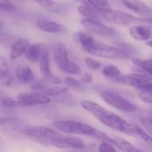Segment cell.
Here are the masks:
<instances>
[{"mask_svg": "<svg viewBox=\"0 0 152 152\" xmlns=\"http://www.w3.org/2000/svg\"><path fill=\"white\" fill-rule=\"evenodd\" d=\"M2 105L6 108H21V107H28L26 103L20 101L19 99L14 100L13 98L5 97L2 99Z\"/></svg>", "mask_w": 152, "mask_h": 152, "instance_id": "obj_26", "label": "cell"}, {"mask_svg": "<svg viewBox=\"0 0 152 152\" xmlns=\"http://www.w3.org/2000/svg\"><path fill=\"white\" fill-rule=\"evenodd\" d=\"M141 87H148V88H152V81H151V82H148V83H146V84H144V85L141 86H140V87H138V88H141Z\"/></svg>", "mask_w": 152, "mask_h": 152, "instance_id": "obj_35", "label": "cell"}, {"mask_svg": "<svg viewBox=\"0 0 152 152\" xmlns=\"http://www.w3.org/2000/svg\"><path fill=\"white\" fill-rule=\"evenodd\" d=\"M65 85L69 88L72 89H80L82 88V83L81 81L72 77H68L65 78Z\"/></svg>", "mask_w": 152, "mask_h": 152, "instance_id": "obj_29", "label": "cell"}, {"mask_svg": "<svg viewBox=\"0 0 152 152\" xmlns=\"http://www.w3.org/2000/svg\"><path fill=\"white\" fill-rule=\"evenodd\" d=\"M86 4L96 9L97 11H107L111 9L108 0H85Z\"/></svg>", "mask_w": 152, "mask_h": 152, "instance_id": "obj_20", "label": "cell"}, {"mask_svg": "<svg viewBox=\"0 0 152 152\" xmlns=\"http://www.w3.org/2000/svg\"><path fill=\"white\" fill-rule=\"evenodd\" d=\"M101 97L107 104L118 110L123 112H134L137 110V107L129 100L111 91L102 92Z\"/></svg>", "mask_w": 152, "mask_h": 152, "instance_id": "obj_6", "label": "cell"}, {"mask_svg": "<svg viewBox=\"0 0 152 152\" xmlns=\"http://www.w3.org/2000/svg\"><path fill=\"white\" fill-rule=\"evenodd\" d=\"M120 2L128 9L139 14L140 16L150 17L152 9L142 0H120Z\"/></svg>", "mask_w": 152, "mask_h": 152, "instance_id": "obj_12", "label": "cell"}, {"mask_svg": "<svg viewBox=\"0 0 152 152\" xmlns=\"http://www.w3.org/2000/svg\"><path fill=\"white\" fill-rule=\"evenodd\" d=\"M78 12L85 17V18H92L99 20L98 11L87 4H83L78 7Z\"/></svg>", "mask_w": 152, "mask_h": 152, "instance_id": "obj_21", "label": "cell"}, {"mask_svg": "<svg viewBox=\"0 0 152 152\" xmlns=\"http://www.w3.org/2000/svg\"><path fill=\"white\" fill-rule=\"evenodd\" d=\"M102 17H103L106 20L120 25H126L135 21H143L142 18H137L132 14L126 13L125 12L118 11V10H107V11H98Z\"/></svg>", "mask_w": 152, "mask_h": 152, "instance_id": "obj_7", "label": "cell"}, {"mask_svg": "<svg viewBox=\"0 0 152 152\" xmlns=\"http://www.w3.org/2000/svg\"><path fill=\"white\" fill-rule=\"evenodd\" d=\"M79 104L84 110L92 114L104 126L112 130L131 135L132 124L126 121L120 116L107 110L99 103L90 100H83L79 102Z\"/></svg>", "mask_w": 152, "mask_h": 152, "instance_id": "obj_2", "label": "cell"}, {"mask_svg": "<svg viewBox=\"0 0 152 152\" xmlns=\"http://www.w3.org/2000/svg\"><path fill=\"white\" fill-rule=\"evenodd\" d=\"M53 125L57 130L69 134L87 135L98 138L101 134V131L94 126L75 120H57L54 121Z\"/></svg>", "mask_w": 152, "mask_h": 152, "instance_id": "obj_3", "label": "cell"}, {"mask_svg": "<svg viewBox=\"0 0 152 152\" xmlns=\"http://www.w3.org/2000/svg\"><path fill=\"white\" fill-rule=\"evenodd\" d=\"M102 73L103 74L104 77L111 78L113 80L121 75V72L118 69V68L114 65H108V66L104 67L102 70Z\"/></svg>", "mask_w": 152, "mask_h": 152, "instance_id": "obj_24", "label": "cell"}, {"mask_svg": "<svg viewBox=\"0 0 152 152\" xmlns=\"http://www.w3.org/2000/svg\"><path fill=\"white\" fill-rule=\"evenodd\" d=\"M115 82L134 87H140L141 86L152 81V76L150 74H141V73H129L120 75L118 77L114 79Z\"/></svg>", "mask_w": 152, "mask_h": 152, "instance_id": "obj_9", "label": "cell"}, {"mask_svg": "<svg viewBox=\"0 0 152 152\" xmlns=\"http://www.w3.org/2000/svg\"><path fill=\"white\" fill-rule=\"evenodd\" d=\"M30 45V42L26 38L17 39L11 46L10 50V58L12 60H16L21 55L25 54L26 51Z\"/></svg>", "mask_w": 152, "mask_h": 152, "instance_id": "obj_14", "label": "cell"}, {"mask_svg": "<svg viewBox=\"0 0 152 152\" xmlns=\"http://www.w3.org/2000/svg\"><path fill=\"white\" fill-rule=\"evenodd\" d=\"M10 77H11V74H10L8 65L5 62V61L3 58H1V60H0V77H1V80L2 81H4L5 79L9 80Z\"/></svg>", "mask_w": 152, "mask_h": 152, "instance_id": "obj_27", "label": "cell"}, {"mask_svg": "<svg viewBox=\"0 0 152 152\" xmlns=\"http://www.w3.org/2000/svg\"><path fill=\"white\" fill-rule=\"evenodd\" d=\"M73 36L83 51L91 55L100 58L119 60H126L130 57L127 51L99 42L87 33L77 31L75 32Z\"/></svg>", "mask_w": 152, "mask_h": 152, "instance_id": "obj_1", "label": "cell"}, {"mask_svg": "<svg viewBox=\"0 0 152 152\" xmlns=\"http://www.w3.org/2000/svg\"><path fill=\"white\" fill-rule=\"evenodd\" d=\"M133 62L136 66L140 67L145 73L152 76V59H144V60L134 59Z\"/></svg>", "mask_w": 152, "mask_h": 152, "instance_id": "obj_23", "label": "cell"}, {"mask_svg": "<svg viewBox=\"0 0 152 152\" xmlns=\"http://www.w3.org/2000/svg\"><path fill=\"white\" fill-rule=\"evenodd\" d=\"M15 77L21 84H31L35 80L32 69L27 65H20L15 70Z\"/></svg>", "mask_w": 152, "mask_h": 152, "instance_id": "obj_17", "label": "cell"}, {"mask_svg": "<svg viewBox=\"0 0 152 152\" xmlns=\"http://www.w3.org/2000/svg\"><path fill=\"white\" fill-rule=\"evenodd\" d=\"M82 26L91 34H94L99 37H110L114 35V29L110 27L103 24L97 19L84 18L80 20Z\"/></svg>", "mask_w": 152, "mask_h": 152, "instance_id": "obj_8", "label": "cell"}, {"mask_svg": "<svg viewBox=\"0 0 152 152\" xmlns=\"http://www.w3.org/2000/svg\"><path fill=\"white\" fill-rule=\"evenodd\" d=\"M37 28H39L40 30L46 32V33H60L61 32L64 28L61 24L55 22L53 20H46V19H38L37 20L36 23Z\"/></svg>", "mask_w": 152, "mask_h": 152, "instance_id": "obj_16", "label": "cell"}, {"mask_svg": "<svg viewBox=\"0 0 152 152\" xmlns=\"http://www.w3.org/2000/svg\"><path fill=\"white\" fill-rule=\"evenodd\" d=\"M76 1H83V2H84L85 0H76Z\"/></svg>", "mask_w": 152, "mask_h": 152, "instance_id": "obj_38", "label": "cell"}, {"mask_svg": "<svg viewBox=\"0 0 152 152\" xmlns=\"http://www.w3.org/2000/svg\"><path fill=\"white\" fill-rule=\"evenodd\" d=\"M143 21H147V22H151V23H152V18H147V19H143Z\"/></svg>", "mask_w": 152, "mask_h": 152, "instance_id": "obj_36", "label": "cell"}, {"mask_svg": "<svg viewBox=\"0 0 152 152\" xmlns=\"http://www.w3.org/2000/svg\"><path fill=\"white\" fill-rule=\"evenodd\" d=\"M17 99L23 102L27 106L33 105H44L48 104L51 102L50 96L37 92H22L17 96Z\"/></svg>", "mask_w": 152, "mask_h": 152, "instance_id": "obj_10", "label": "cell"}, {"mask_svg": "<svg viewBox=\"0 0 152 152\" xmlns=\"http://www.w3.org/2000/svg\"><path fill=\"white\" fill-rule=\"evenodd\" d=\"M39 69L42 76L45 78H50L52 77V71L50 69V60H49V55L46 50L45 51L40 61H39Z\"/></svg>", "mask_w": 152, "mask_h": 152, "instance_id": "obj_19", "label": "cell"}, {"mask_svg": "<svg viewBox=\"0 0 152 152\" xmlns=\"http://www.w3.org/2000/svg\"><path fill=\"white\" fill-rule=\"evenodd\" d=\"M147 45L150 46V47H152V40H150V41L147 42Z\"/></svg>", "mask_w": 152, "mask_h": 152, "instance_id": "obj_37", "label": "cell"}, {"mask_svg": "<svg viewBox=\"0 0 152 152\" xmlns=\"http://www.w3.org/2000/svg\"><path fill=\"white\" fill-rule=\"evenodd\" d=\"M143 126L148 130V132L152 135V118H143L141 119Z\"/></svg>", "mask_w": 152, "mask_h": 152, "instance_id": "obj_33", "label": "cell"}, {"mask_svg": "<svg viewBox=\"0 0 152 152\" xmlns=\"http://www.w3.org/2000/svg\"><path fill=\"white\" fill-rule=\"evenodd\" d=\"M130 136H134L142 140L145 144H147L150 148L152 149V137L146 131L142 130L138 126L132 124V131Z\"/></svg>", "mask_w": 152, "mask_h": 152, "instance_id": "obj_18", "label": "cell"}, {"mask_svg": "<svg viewBox=\"0 0 152 152\" xmlns=\"http://www.w3.org/2000/svg\"><path fill=\"white\" fill-rule=\"evenodd\" d=\"M130 36L138 41H148L152 35L151 28L147 25H135L129 29Z\"/></svg>", "mask_w": 152, "mask_h": 152, "instance_id": "obj_13", "label": "cell"}, {"mask_svg": "<svg viewBox=\"0 0 152 152\" xmlns=\"http://www.w3.org/2000/svg\"><path fill=\"white\" fill-rule=\"evenodd\" d=\"M68 92L67 86H53L49 88L46 92V94L49 96H60L62 94H65Z\"/></svg>", "mask_w": 152, "mask_h": 152, "instance_id": "obj_28", "label": "cell"}, {"mask_svg": "<svg viewBox=\"0 0 152 152\" xmlns=\"http://www.w3.org/2000/svg\"><path fill=\"white\" fill-rule=\"evenodd\" d=\"M33 1L36 2L41 7L46 9L47 11L53 12H57L60 11V7L58 4L54 0H33Z\"/></svg>", "mask_w": 152, "mask_h": 152, "instance_id": "obj_22", "label": "cell"}, {"mask_svg": "<svg viewBox=\"0 0 152 152\" xmlns=\"http://www.w3.org/2000/svg\"><path fill=\"white\" fill-rule=\"evenodd\" d=\"M138 89H139V92L137 94L138 98L142 102L147 104H152V88L141 87Z\"/></svg>", "mask_w": 152, "mask_h": 152, "instance_id": "obj_25", "label": "cell"}, {"mask_svg": "<svg viewBox=\"0 0 152 152\" xmlns=\"http://www.w3.org/2000/svg\"><path fill=\"white\" fill-rule=\"evenodd\" d=\"M45 51V45L40 44V43H36V44H32L29 45V47L28 48V50L25 53V58L32 62V63H36L40 61Z\"/></svg>", "mask_w": 152, "mask_h": 152, "instance_id": "obj_15", "label": "cell"}, {"mask_svg": "<svg viewBox=\"0 0 152 152\" xmlns=\"http://www.w3.org/2000/svg\"><path fill=\"white\" fill-rule=\"evenodd\" d=\"M86 66L91 69L92 70H98L99 69L102 68V62H100L99 61H96L93 58H86Z\"/></svg>", "mask_w": 152, "mask_h": 152, "instance_id": "obj_30", "label": "cell"}, {"mask_svg": "<svg viewBox=\"0 0 152 152\" xmlns=\"http://www.w3.org/2000/svg\"><path fill=\"white\" fill-rule=\"evenodd\" d=\"M53 60L57 67L68 74L79 76L82 74L81 68L75 61L70 60L67 47L62 44H57L53 51Z\"/></svg>", "mask_w": 152, "mask_h": 152, "instance_id": "obj_4", "label": "cell"}, {"mask_svg": "<svg viewBox=\"0 0 152 152\" xmlns=\"http://www.w3.org/2000/svg\"><path fill=\"white\" fill-rule=\"evenodd\" d=\"M99 151L103 152L117 151L118 149L115 146H113L110 142H108V141H102V143L99 146Z\"/></svg>", "mask_w": 152, "mask_h": 152, "instance_id": "obj_32", "label": "cell"}, {"mask_svg": "<svg viewBox=\"0 0 152 152\" xmlns=\"http://www.w3.org/2000/svg\"><path fill=\"white\" fill-rule=\"evenodd\" d=\"M24 134L44 145L51 144L55 138L61 136L56 131L45 126H29L24 130Z\"/></svg>", "mask_w": 152, "mask_h": 152, "instance_id": "obj_5", "label": "cell"}, {"mask_svg": "<svg viewBox=\"0 0 152 152\" xmlns=\"http://www.w3.org/2000/svg\"><path fill=\"white\" fill-rule=\"evenodd\" d=\"M81 81L85 82V83H91V82H93V77L89 73H85L81 77Z\"/></svg>", "mask_w": 152, "mask_h": 152, "instance_id": "obj_34", "label": "cell"}, {"mask_svg": "<svg viewBox=\"0 0 152 152\" xmlns=\"http://www.w3.org/2000/svg\"><path fill=\"white\" fill-rule=\"evenodd\" d=\"M0 7L4 12H11L16 9V6L10 0H0Z\"/></svg>", "mask_w": 152, "mask_h": 152, "instance_id": "obj_31", "label": "cell"}, {"mask_svg": "<svg viewBox=\"0 0 152 152\" xmlns=\"http://www.w3.org/2000/svg\"><path fill=\"white\" fill-rule=\"evenodd\" d=\"M51 145L58 149L67 150H83L85 149V143L82 140L73 136H60L55 138Z\"/></svg>", "mask_w": 152, "mask_h": 152, "instance_id": "obj_11", "label": "cell"}]
</instances>
